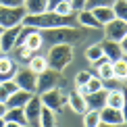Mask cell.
<instances>
[{
	"label": "cell",
	"mask_w": 127,
	"mask_h": 127,
	"mask_svg": "<svg viewBox=\"0 0 127 127\" xmlns=\"http://www.w3.org/2000/svg\"><path fill=\"white\" fill-rule=\"evenodd\" d=\"M44 44H77L79 40L86 38V27H52V29H40Z\"/></svg>",
	"instance_id": "1"
},
{
	"label": "cell",
	"mask_w": 127,
	"mask_h": 127,
	"mask_svg": "<svg viewBox=\"0 0 127 127\" xmlns=\"http://www.w3.org/2000/svg\"><path fill=\"white\" fill-rule=\"evenodd\" d=\"M71 61H73V46L71 44H52L50 46L48 56H46V63H48L50 69L65 71L71 65Z\"/></svg>",
	"instance_id": "2"
},
{
	"label": "cell",
	"mask_w": 127,
	"mask_h": 127,
	"mask_svg": "<svg viewBox=\"0 0 127 127\" xmlns=\"http://www.w3.org/2000/svg\"><path fill=\"white\" fill-rule=\"evenodd\" d=\"M40 100H42V104L48 106L50 110L61 113V110L65 108V104H67V94L63 92L61 88H52V90L42 92V94H40Z\"/></svg>",
	"instance_id": "3"
},
{
	"label": "cell",
	"mask_w": 127,
	"mask_h": 127,
	"mask_svg": "<svg viewBox=\"0 0 127 127\" xmlns=\"http://www.w3.org/2000/svg\"><path fill=\"white\" fill-rule=\"evenodd\" d=\"M61 83V71H54V69L46 67L44 71L38 73V79H35V94H42L46 90L59 88Z\"/></svg>",
	"instance_id": "4"
},
{
	"label": "cell",
	"mask_w": 127,
	"mask_h": 127,
	"mask_svg": "<svg viewBox=\"0 0 127 127\" xmlns=\"http://www.w3.org/2000/svg\"><path fill=\"white\" fill-rule=\"evenodd\" d=\"M25 17L23 6H4L0 4V25L2 27H13V25H21Z\"/></svg>",
	"instance_id": "5"
},
{
	"label": "cell",
	"mask_w": 127,
	"mask_h": 127,
	"mask_svg": "<svg viewBox=\"0 0 127 127\" xmlns=\"http://www.w3.org/2000/svg\"><path fill=\"white\" fill-rule=\"evenodd\" d=\"M100 121L98 127H108V125H125V110L123 108H113V106H102L98 110Z\"/></svg>",
	"instance_id": "6"
},
{
	"label": "cell",
	"mask_w": 127,
	"mask_h": 127,
	"mask_svg": "<svg viewBox=\"0 0 127 127\" xmlns=\"http://www.w3.org/2000/svg\"><path fill=\"white\" fill-rule=\"evenodd\" d=\"M104 29V35L106 40H115V42H121L127 38V19H110L108 23L102 25Z\"/></svg>",
	"instance_id": "7"
},
{
	"label": "cell",
	"mask_w": 127,
	"mask_h": 127,
	"mask_svg": "<svg viewBox=\"0 0 127 127\" xmlns=\"http://www.w3.org/2000/svg\"><path fill=\"white\" fill-rule=\"evenodd\" d=\"M35 79H38V73H33L29 67H17L13 81L17 83V88H21V90L35 92Z\"/></svg>",
	"instance_id": "8"
},
{
	"label": "cell",
	"mask_w": 127,
	"mask_h": 127,
	"mask_svg": "<svg viewBox=\"0 0 127 127\" xmlns=\"http://www.w3.org/2000/svg\"><path fill=\"white\" fill-rule=\"evenodd\" d=\"M40 110H42V100H40V94H31L29 100L23 104V113H25V119H27V125H38L40 121Z\"/></svg>",
	"instance_id": "9"
},
{
	"label": "cell",
	"mask_w": 127,
	"mask_h": 127,
	"mask_svg": "<svg viewBox=\"0 0 127 127\" xmlns=\"http://www.w3.org/2000/svg\"><path fill=\"white\" fill-rule=\"evenodd\" d=\"M100 48H102V54L106 56V59L113 63V61H117V59H125V48H123V44L121 42H115V40H104L102 44H100Z\"/></svg>",
	"instance_id": "10"
},
{
	"label": "cell",
	"mask_w": 127,
	"mask_h": 127,
	"mask_svg": "<svg viewBox=\"0 0 127 127\" xmlns=\"http://www.w3.org/2000/svg\"><path fill=\"white\" fill-rule=\"evenodd\" d=\"M106 94H108V90H104V88L96 90V92H88V94H83V100H86V108L100 110L102 106H106Z\"/></svg>",
	"instance_id": "11"
},
{
	"label": "cell",
	"mask_w": 127,
	"mask_h": 127,
	"mask_svg": "<svg viewBox=\"0 0 127 127\" xmlns=\"http://www.w3.org/2000/svg\"><path fill=\"white\" fill-rule=\"evenodd\" d=\"M75 19H77V25H79V27H86V29H102L100 21L94 17V13H92V10H88V8L75 10Z\"/></svg>",
	"instance_id": "12"
},
{
	"label": "cell",
	"mask_w": 127,
	"mask_h": 127,
	"mask_svg": "<svg viewBox=\"0 0 127 127\" xmlns=\"http://www.w3.org/2000/svg\"><path fill=\"white\" fill-rule=\"evenodd\" d=\"M4 123L10 125V127H25V125H27V119H25L23 106L6 108V113H4Z\"/></svg>",
	"instance_id": "13"
},
{
	"label": "cell",
	"mask_w": 127,
	"mask_h": 127,
	"mask_svg": "<svg viewBox=\"0 0 127 127\" xmlns=\"http://www.w3.org/2000/svg\"><path fill=\"white\" fill-rule=\"evenodd\" d=\"M21 25H13V27H4L2 33H0V50L2 52H10L15 46V40H17Z\"/></svg>",
	"instance_id": "14"
},
{
	"label": "cell",
	"mask_w": 127,
	"mask_h": 127,
	"mask_svg": "<svg viewBox=\"0 0 127 127\" xmlns=\"http://www.w3.org/2000/svg\"><path fill=\"white\" fill-rule=\"evenodd\" d=\"M15 71H17V63H15V59L0 56V81H8V79H13L15 77Z\"/></svg>",
	"instance_id": "15"
},
{
	"label": "cell",
	"mask_w": 127,
	"mask_h": 127,
	"mask_svg": "<svg viewBox=\"0 0 127 127\" xmlns=\"http://www.w3.org/2000/svg\"><path fill=\"white\" fill-rule=\"evenodd\" d=\"M42 44H44V40H42L40 29L27 27V35H25V44H23V46H27L31 52H38V50L42 48Z\"/></svg>",
	"instance_id": "16"
},
{
	"label": "cell",
	"mask_w": 127,
	"mask_h": 127,
	"mask_svg": "<svg viewBox=\"0 0 127 127\" xmlns=\"http://www.w3.org/2000/svg\"><path fill=\"white\" fill-rule=\"evenodd\" d=\"M33 92H27V90H21V88H17L13 94L6 98V108H13V106H23L25 102L29 100V96Z\"/></svg>",
	"instance_id": "17"
},
{
	"label": "cell",
	"mask_w": 127,
	"mask_h": 127,
	"mask_svg": "<svg viewBox=\"0 0 127 127\" xmlns=\"http://www.w3.org/2000/svg\"><path fill=\"white\" fill-rule=\"evenodd\" d=\"M67 104L75 110L77 115H81V113H86V110H88L86 108V100H83V94L79 92V90H77V92H69L67 94Z\"/></svg>",
	"instance_id": "18"
},
{
	"label": "cell",
	"mask_w": 127,
	"mask_h": 127,
	"mask_svg": "<svg viewBox=\"0 0 127 127\" xmlns=\"http://www.w3.org/2000/svg\"><path fill=\"white\" fill-rule=\"evenodd\" d=\"M25 15H38L48 10V0H23Z\"/></svg>",
	"instance_id": "19"
},
{
	"label": "cell",
	"mask_w": 127,
	"mask_h": 127,
	"mask_svg": "<svg viewBox=\"0 0 127 127\" xmlns=\"http://www.w3.org/2000/svg\"><path fill=\"white\" fill-rule=\"evenodd\" d=\"M106 106L125 108V94H123V90H108V94H106Z\"/></svg>",
	"instance_id": "20"
},
{
	"label": "cell",
	"mask_w": 127,
	"mask_h": 127,
	"mask_svg": "<svg viewBox=\"0 0 127 127\" xmlns=\"http://www.w3.org/2000/svg\"><path fill=\"white\" fill-rule=\"evenodd\" d=\"M92 13H94V17L100 21V25L108 23L110 19H115V13H113L110 6H96V8H92Z\"/></svg>",
	"instance_id": "21"
},
{
	"label": "cell",
	"mask_w": 127,
	"mask_h": 127,
	"mask_svg": "<svg viewBox=\"0 0 127 127\" xmlns=\"http://www.w3.org/2000/svg\"><path fill=\"white\" fill-rule=\"evenodd\" d=\"M38 125H42V127H52V125H54V110H50L48 106H44V104H42Z\"/></svg>",
	"instance_id": "22"
},
{
	"label": "cell",
	"mask_w": 127,
	"mask_h": 127,
	"mask_svg": "<svg viewBox=\"0 0 127 127\" xmlns=\"http://www.w3.org/2000/svg\"><path fill=\"white\" fill-rule=\"evenodd\" d=\"M27 67L31 69L33 73H40V71H44L46 67H48V63H46V56H40V54H33L29 59V63H27Z\"/></svg>",
	"instance_id": "23"
},
{
	"label": "cell",
	"mask_w": 127,
	"mask_h": 127,
	"mask_svg": "<svg viewBox=\"0 0 127 127\" xmlns=\"http://www.w3.org/2000/svg\"><path fill=\"white\" fill-rule=\"evenodd\" d=\"M113 75L117 79H123V81H125V77H127V61L125 59L113 61Z\"/></svg>",
	"instance_id": "24"
},
{
	"label": "cell",
	"mask_w": 127,
	"mask_h": 127,
	"mask_svg": "<svg viewBox=\"0 0 127 127\" xmlns=\"http://www.w3.org/2000/svg\"><path fill=\"white\" fill-rule=\"evenodd\" d=\"M15 90H17V83H15L13 79H8V81H0V100L6 102V98L15 92Z\"/></svg>",
	"instance_id": "25"
},
{
	"label": "cell",
	"mask_w": 127,
	"mask_h": 127,
	"mask_svg": "<svg viewBox=\"0 0 127 127\" xmlns=\"http://www.w3.org/2000/svg\"><path fill=\"white\" fill-rule=\"evenodd\" d=\"M110 8H113L117 19H127V0H115L110 4Z\"/></svg>",
	"instance_id": "26"
},
{
	"label": "cell",
	"mask_w": 127,
	"mask_h": 127,
	"mask_svg": "<svg viewBox=\"0 0 127 127\" xmlns=\"http://www.w3.org/2000/svg\"><path fill=\"white\" fill-rule=\"evenodd\" d=\"M81 115H83V125H88V127H98V121H100V113H98V110L88 108L86 113H81Z\"/></svg>",
	"instance_id": "27"
},
{
	"label": "cell",
	"mask_w": 127,
	"mask_h": 127,
	"mask_svg": "<svg viewBox=\"0 0 127 127\" xmlns=\"http://www.w3.org/2000/svg\"><path fill=\"white\" fill-rule=\"evenodd\" d=\"M52 10H54V13H59V15H71V13H75L71 0H61V2H56Z\"/></svg>",
	"instance_id": "28"
},
{
	"label": "cell",
	"mask_w": 127,
	"mask_h": 127,
	"mask_svg": "<svg viewBox=\"0 0 127 127\" xmlns=\"http://www.w3.org/2000/svg\"><path fill=\"white\" fill-rule=\"evenodd\" d=\"M98 77L102 79V81H104V79L115 77V75H113V63H110V61H106V63H100V65H98Z\"/></svg>",
	"instance_id": "29"
},
{
	"label": "cell",
	"mask_w": 127,
	"mask_h": 127,
	"mask_svg": "<svg viewBox=\"0 0 127 127\" xmlns=\"http://www.w3.org/2000/svg\"><path fill=\"white\" fill-rule=\"evenodd\" d=\"M15 50V56H17V61L21 63H29V59L35 54V52H31L27 46H17V48H13Z\"/></svg>",
	"instance_id": "30"
},
{
	"label": "cell",
	"mask_w": 127,
	"mask_h": 127,
	"mask_svg": "<svg viewBox=\"0 0 127 127\" xmlns=\"http://www.w3.org/2000/svg\"><path fill=\"white\" fill-rule=\"evenodd\" d=\"M100 56H102V48H100V44H94V46H90V48L86 50V59H88L90 63L98 61Z\"/></svg>",
	"instance_id": "31"
},
{
	"label": "cell",
	"mask_w": 127,
	"mask_h": 127,
	"mask_svg": "<svg viewBox=\"0 0 127 127\" xmlns=\"http://www.w3.org/2000/svg\"><path fill=\"white\" fill-rule=\"evenodd\" d=\"M123 79H117V77H110V79H104L102 81V88L104 90H121L123 88Z\"/></svg>",
	"instance_id": "32"
},
{
	"label": "cell",
	"mask_w": 127,
	"mask_h": 127,
	"mask_svg": "<svg viewBox=\"0 0 127 127\" xmlns=\"http://www.w3.org/2000/svg\"><path fill=\"white\" fill-rule=\"evenodd\" d=\"M115 0H86V4H83V8H88V10H92V8H96V6H110Z\"/></svg>",
	"instance_id": "33"
},
{
	"label": "cell",
	"mask_w": 127,
	"mask_h": 127,
	"mask_svg": "<svg viewBox=\"0 0 127 127\" xmlns=\"http://www.w3.org/2000/svg\"><path fill=\"white\" fill-rule=\"evenodd\" d=\"M90 77H92V71H79L77 75H75V86H77V88H79V86H86Z\"/></svg>",
	"instance_id": "34"
},
{
	"label": "cell",
	"mask_w": 127,
	"mask_h": 127,
	"mask_svg": "<svg viewBox=\"0 0 127 127\" xmlns=\"http://www.w3.org/2000/svg\"><path fill=\"white\" fill-rule=\"evenodd\" d=\"M0 4H4V6H23V0H0Z\"/></svg>",
	"instance_id": "35"
},
{
	"label": "cell",
	"mask_w": 127,
	"mask_h": 127,
	"mask_svg": "<svg viewBox=\"0 0 127 127\" xmlns=\"http://www.w3.org/2000/svg\"><path fill=\"white\" fill-rule=\"evenodd\" d=\"M71 4H73V8H75V10H79V8H83L86 0H71Z\"/></svg>",
	"instance_id": "36"
},
{
	"label": "cell",
	"mask_w": 127,
	"mask_h": 127,
	"mask_svg": "<svg viewBox=\"0 0 127 127\" xmlns=\"http://www.w3.org/2000/svg\"><path fill=\"white\" fill-rule=\"evenodd\" d=\"M4 113H6V102L0 100V117H4Z\"/></svg>",
	"instance_id": "37"
},
{
	"label": "cell",
	"mask_w": 127,
	"mask_h": 127,
	"mask_svg": "<svg viewBox=\"0 0 127 127\" xmlns=\"http://www.w3.org/2000/svg\"><path fill=\"white\" fill-rule=\"evenodd\" d=\"M56 2H61V0H48V10L54 8V4H56Z\"/></svg>",
	"instance_id": "38"
},
{
	"label": "cell",
	"mask_w": 127,
	"mask_h": 127,
	"mask_svg": "<svg viewBox=\"0 0 127 127\" xmlns=\"http://www.w3.org/2000/svg\"><path fill=\"white\" fill-rule=\"evenodd\" d=\"M6 123H4V117H0V127H4Z\"/></svg>",
	"instance_id": "39"
},
{
	"label": "cell",
	"mask_w": 127,
	"mask_h": 127,
	"mask_svg": "<svg viewBox=\"0 0 127 127\" xmlns=\"http://www.w3.org/2000/svg\"><path fill=\"white\" fill-rule=\"evenodd\" d=\"M2 29H4V27H2V25H0V33H2Z\"/></svg>",
	"instance_id": "40"
}]
</instances>
